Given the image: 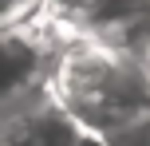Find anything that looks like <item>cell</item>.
<instances>
[{
  "label": "cell",
  "instance_id": "cell-1",
  "mask_svg": "<svg viewBox=\"0 0 150 146\" xmlns=\"http://www.w3.org/2000/svg\"><path fill=\"white\" fill-rule=\"evenodd\" d=\"M47 95L83 130L107 134L150 111V71L127 47L79 28L59 47Z\"/></svg>",
  "mask_w": 150,
  "mask_h": 146
},
{
  "label": "cell",
  "instance_id": "cell-2",
  "mask_svg": "<svg viewBox=\"0 0 150 146\" xmlns=\"http://www.w3.org/2000/svg\"><path fill=\"white\" fill-rule=\"evenodd\" d=\"M71 32H79V24L55 16L52 8L0 28V123L52 99L47 83Z\"/></svg>",
  "mask_w": 150,
  "mask_h": 146
},
{
  "label": "cell",
  "instance_id": "cell-3",
  "mask_svg": "<svg viewBox=\"0 0 150 146\" xmlns=\"http://www.w3.org/2000/svg\"><path fill=\"white\" fill-rule=\"evenodd\" d=\"M40 8H44V0H0V28L28 20V16H36Z\"/></svg>",
  "mask_w": 150,
  "mask_h": 146
},
{
  "label": "cell",
  "instance_id": "cell-4",
  "mask_svg": "<svg viewBox=\"0 0 150 146\" xmlns=\"http://www.w3.org/2000/svg\"><path fill=\"white\" fill-rule=\"evenodd\" d=\"M75 146H111V142H107V134H99V130H79Z\"/></svg>",
  "mask_w": 150,
  "mask_h": 146
},
{
  "label": "cell",
  "instance_id": "cell-5",
  "mask_svg": "<svg viewBox=\"0 0 150 146\" xmlns=\"http://www.w3.org/2000/svg\"><path fill=\"white\" fill-rule=\"evenodd\" d=\"M87 4H91V0H87ZM83 12H87V8H83ZM79 24H83V20H79Z\"/></svg>",
  "mask_w": 150,
  "mask_h": 146
},
{
  "label": "cell",
  "instance_id": "cell-6",
  "mask_svg": "<svg viewBox=\"0 0 150 146\" xmlns=\"http://www.w3.org/2000/svg\"><path fill=\"white\" fill-rule=\"evenodd\" d=\"M0 146H8V142H0Z\"/></svg>",
  "mask_w": 150,
  "mask_h": 146
}]
</instances>
